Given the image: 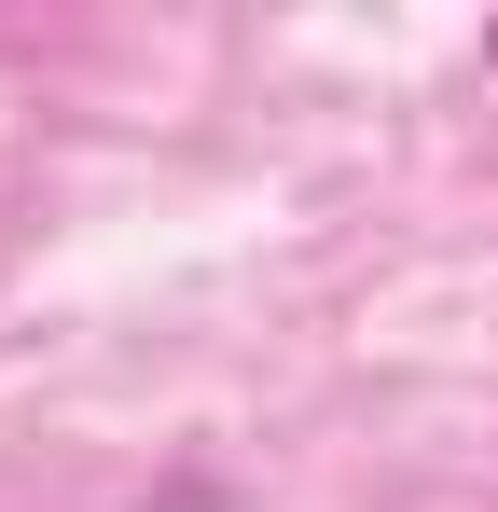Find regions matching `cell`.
Wrapping results in <instances>:
<instances>
[{
	"mask_svg": "<svg viewBox=\"0 0 498 512\" xmlns=\"http://www.w3.org/2000/svg\"><path fill=\"white\" fill-rule=\"evenodd\" d=\"M485 70H498V28H485Z\"/></svg>",
	"mask_w": 498,
	"mask_h": 512,
	"instance_id": "obj_1",
	"label": "cell"
}]
</instances>
